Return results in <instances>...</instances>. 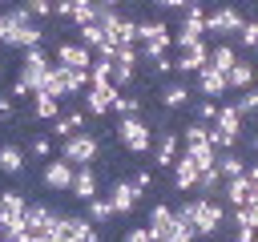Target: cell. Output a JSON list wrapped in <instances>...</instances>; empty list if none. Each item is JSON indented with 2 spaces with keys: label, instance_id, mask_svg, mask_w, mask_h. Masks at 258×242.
Here are the masks:
<instances>
[{
  "label": "cell",
  "instance_id": "1",
  "mask_svg": "<svg viewBox=\"0 0 258 242\" xmlns=\"http://www.w3.org/2000/svg\"><path fill=\"white\" fill-rule=\"evenodd\" d=\"M185 218H189V226H194V238H214L222 226H226V206L218 202V198H189L185 206Z\"/></svg>",
  "mask_w": 258,
  "mask_h": 242
},
{
  "label": "cell",
  "instance_id": "2",
  "mask_svg": "<svg viewBox=\"0 0 258 242\" xmlns=\"http://www.w3.org/2000/svg\"><path fill=\"white\" fill-rule=\"evenodd\" d=\"M97 153H101V141H97L89 129H77V133L60 137V153H56V157H64L69 165H93Z\"/></svg>",
  "mask_w": 258,
  "mask_h": 242
},
{
  "label": "cell",
  "instance_id": "3",
  "mask_svg": "<svg viewBox=\"0 0 258 242\" xmlns=\"http://www.w3.org/2000/svg\"><path fill=\"white\" fill-rule=\"evenodd\" d=\"M117 141H121L133 157H141V153H149L153 129L141 121V113H129V117H121V121H117Z\"/></svg>",
  "mask_w": 258,
  "mask_h": 242
},
{
  "label": "cell",
  "instance_id": "4",
  "mask_svg": "<svg viewBox=\"0 0 258 242\" xmlns=\"http://www.w3.org/2000/svg\"><path fill=\"white\" fill-rule=\"evenodd\" d=\"M56 226H60V214L52 206H24V234L44 238V242H60Z\"/></svg>",
  "mask_w": 258,
  "mask_h": 242
},
{
  "label": "cell",
  "instance_id": "5",
  "mask_svg": "<svg viewBox=\"0 0 258 242\" xmlns=\"http://www.w3.org/2000/svg\"><path fill=\"white\" fill-rule=\"evenodd\" d=\"M24 194L20 190H4L0 194V234H8L12 242L24 234Z\"/></svg>",
  "mask_w": 258,
  "mask_h": 242
},
{
  "label": "cell",
  "instance_id": "6",
  "mask_svg": "<svg viewBox=\"0 0 258 242\" xmlns=\"http://www.w3.org/2000/svg\"><path fill=\"white\" fill-rule=\"evenodd\" d=\"M48 69H52V60H48V52L44 48H24V56H20V73H16V81L28 89V93H36L40 85H44V77H48Z\"/></svg>",
  "mask_w": 258,
  "mask_h": 242
},
{
  "label": "cell",
  "instance_id": "7",
  "mask_svg": "<svg viewBox=\"0 0 258 242\" xmlns=\"http://www.w3.org/2000/svg\"><path fill=\"white\" fill-rule=\"evenodd\" d=\"M218 202H222L226 210H234V206H242V202H254V165H246L238 177H222Z\"/></svg>",
  "mask_w": 258,
  "mask_h": 242
},
{
  "label": "cell",
  "instance_id": "8",
  "mask_svg": "<svg viewBox=\"0 0 258 242\" xmlns=\"http://www.w3.org/2000/svg\"><path fill=\"white\" fill-rule=\"evenodd\" d=\"M246 16L234 8V4H218L214 12H206V36H218V40H234V32H238V24H242Z\"/></svg>",
  "mask_w": 258,
  "mask_h": 242
},
{
  "label": "cell",
  "instance_id": "9",
  "mask_svg": "<svg viewBox=\"0 0 258 242\" xmlns=\"http://www.w3.org/2000/svg\"><path fill=\"white\" fill-rule=\"evenodd\" d=\"M56 234H60V242H97V226L85 214H60Z\"/></svg>",
  "mask_w": 258,
  "mask_h": 242
},
{
  "label": "cell",
  "instance_id": "10",
  "mask_svg": "<svg viewBox=\"0 0 258 242\" xmlns=\"http://www.w3.org/2000/svg\"><path fill=\"white\" fill-rule=\"evenodd\" d=\"M24 24H32V12H28L24 4H8V8L0 12V44L12 48V40H16V32H20Z\"/></svg>",
  "mask_w": 258,
  "mask_h": 242
},
{
  "label": "cell",
  "instance_id": "11",
  "mask_svg": "<svg viewBox=\"0 0 258 242\" xmlns=\"http://www.w3.org/2000/svg\"><path fill=\"white\" fill-rule=\"evenodd\" d=\"M52 56H56L52 65H60V69H89L93 65V48H85L81 40H60Z\"/></svg>",
  "mask_w": 258,
  "mask_h": 242
},
{
  "label": "cell",
  "instance_id": "12",
  "mask_svg": "<svg viewBox=\"0 0 258 242\" xmlns=\"http://www.w3.org/2000/svg\"><path fill=\"white\" fill-rule=\"evenodd\" d=\"M73 169H77V165H69L64 157H44V169H40V182H44V190H60V194H69Z\"/></svg>",
  "mask_w": 258,
  "mask_h": 242
},
{
  "label": "cell",
  "instance_id": "13",
  "mask_svg": "<svg viewBox=\"0 0 258 242\" xmlns=\"http://www.w3.org/2000/svg\"><path fill=\"white\" fill-rule=\"evenodd\" d=\"M113 93H117V85H109V81H101V85H89V89L81 93V105H85V113H89V117H105V113H109V101H113Z\"/></svg>",
  "mask_w": 258,
  "mask_h": 242
},
{
  "label": "cell",
  "instance_id": "14",
  "mask_svg": "<svg viewBox=\"0 0 258 242\" xmlns=\"http://www.w3.org/2000/svg\"><path fill=\"white\" fill-rule=\"evenodd\" d=\"M177 149H181V137L177 133H169V129H161L153 141H149V153H153V165H161V169H169L173 165V157H177Z\"/></svg>",
  "mask_w": 258,
  "mask_h": 242
},
{
  "label": "cell",
  "instance_id": "15",
  "mask_svg": "<svg viewBox=\"0 0 258 242\" xmlns=\"http://www.w3.org/2000/svg\"><path fill=\"white\" fill-rule=\"evenodd\" d=\"M141 194H145V190H137L133 182H113V190H109L105 198H109L113 214H133V210H137V202H141Z\"/></svg>",
  "mask_w": 258,
  "mask_h": 242
},
{
  "label": "cell",
  "instance_id": "16",
  "mask_svg": "<svg viewBox=\"0 0 258 242\" xmlns=\"http://www.w3.org/2000/svg\"><path fill=\"white\" fill-rule=\"evenodd\" d=\"M202 65H210V44H206V40H198L194 48H181V52L173 56V73H185V77H194Z\"/></svg>",
  "mask_w": 258,
  "mask_h": 242
},
{
  "label": "cell",
  "instance_id": "17",
  "mask_svg": "<svg viewBox=\"0 0 258 242\" xmlns=\"http://www.w3.org/2000/svg\"><path fill=\"white\" fill-rule=\"evenodd\" d=\"M189 97H194V89L185 85V81H161V89H157V101H161V109H185L189 105Z\"/></svg>",
  "mask_w": 258,
  "mask_h": 242
},
{
  "label": "cell",
  "instance_id": "18",
  "mask_svg": "<svg viewBox=\"0 0 258 242\" xmlns=\"http://www.w3.org/2000/svg\"><path fill=\"white\" fill-rule=\"evenodd\" d=\"M69 194H73L77 202H89V198L97 194V169H93V165H77V169H73V182H69Z\"/></svg>",
  "mask_w": 258,
  "mask_h": 242
},
{
  "label": "cell",
  "instance_id": "19",
  "mask_svg": "<svg viewBox=\"0 0 258 242\" xmlns=\"http://www.w3.org/2000/svg\"><path fill=\"white\" fill-rule=\"evenodd\" d=\"M194 77H198V97H210V101H214V97L226 93V77H222L214 65H202Z\"/></svg>",
  "mask_w": 258,
  "mask_h": 242
},
{
  "label": "cell",
  "instance_id": "20",
  "mask_svg": "<svg viewBox=\"0 0 258 242\" xmlns=\"http://www.w3.org/2000/svg\"><path fill=\"white\" fill-rule=\"evenodd\" d=\"M246 165H250V157H242L238 149H218V153H214V169H218L222 177H238Z\"/></svg>",
  "mask_w": 258,
  "mask_h": 242
},
{
  "label": "cell",
  "instance_id": "21",
  "mask_svg": "<svg viewBox=\"0 0 258 242\" xmlns=\"http://www.w3.org/2000/svg\"><path fill=\"white\" fill-rule=\"evenodd\" d=\"M169 169H173V190H181V194H185V190H194V182H198V165H194L181 149H177V157H173V165H169Z\"/></svg>",
  "mask_w": 258,
  "mask_h": 242
},
{
  "label": "cell",
  "instance_id": "22",
  "mask_svg": "<svg viewBox=\"0 0 258 242\" xmlns=\"http://www.w3.org/2000/svg\"><path fill=\"white\" fill-rule=\"evenodd\" d=\"M222 77H226V93H230V89L238 93V89H250V81H254V69H250V60H246V56H238V60H234V65H230Z\"/></svg>",
  "mask_w": 258,
  "mask_h": 242
},
{
  "label": "cell",
  "instance_id": "23",
  "mask_svg": "<svg viewBox=\"0 0 258 242\" xmlns=\"http://www.w3.org/2000/svg\"><path fill=\"white\" fill-rule=\"evenodd\" d=\"M161 242H194V226H189V218H185V210H181V206L173 210V222L165 226Z\"/></svg>",
  "mask_w": 258,
  "mask_h": 242
},
{
  "label": "cell",
  "instance_id": "24",
  "mask_svg": "<svg viewBox=\"0 0 258 242\" xmlns=\"http://www.w3.org/2000/svg\"><path fill=\"white\" fill-rule=\"evenodd\" d=\"M20 169H24V149H20V145H12V141H4V145H0V173L16 177Z\"/></svg>",
  "mask_w": 258,
  "mask_h": 242
},
{
  "label": "cell",
  "instance_id": "25",
  "mask_svg": "<svg viewBox=\"0 0 258 242\" xmlns=\"http://www.w3.org/2000/svg\"><path fill=\"white\" fill-rule=\"evenodd\" d=\"M141 40H173V28L165 20H137V44Z\"/></svg>",
  "mask_w": 258,
  "mask_h": 242
},
{
  "label": "cell",
  "instance_id": "26",
  "mask_svg": "<svg viewBox=\"0 0 258 242\" xmlns=\"http://www.w3.org/2000/svg\"><path fill=\"white\" fill-rule=\"evenodd\" d=\"M60 85H64V97H81L89 89V69H60Z\"/></svg>",
  "mask_w": 258,
  "mask_h": 242
},
{
  "label": "cell",
  "instance_id": "27",
  "mask_svg": "<svg viewBox=\"0 0 258 242\" xmlns=\"http://www.w3.org/2000/svg\"><path fill=\"white\" fill-rule=\"evenodd\" d=\"M169 222H173V210H169L165 202H157V206L149 210V222H145V226H149V234H153V242H161V234H165V226H169Z\"/></svg>",
  "mask_w": 258,
  "mask_h": 242
},
{
  "label": "cell",
  "instance_id": "28",
  "mask_svg": "<svg viewBox=\"0 0 258 242\" xmlns=\"http://www.w3.org/2000/svg\"><path fill=\"white\" fill-rule=\"evenodd\" d=\"M234 60H238V48H234L230 40H218V44L210 48V65H214L218 73H226V69L234 65Z\"/></svg>",
  "mask_w": 258,
  "mask_h": 242
},
{
  "label": "cell",
  "instance_id": "29",
  "mask_svg": "<svg viewBox=\"0 0 258 242\" xmlns=\"http://www.w3.org/2000/svg\"><path fill=\"white\" fill-rule=\"evenodd\" d=\"M60 113V101L56 97H48V93H32V117L36 121H52Z\"/></svg>",
  "mask_w": 258,
  "mask_h": 242
},
{
  "label": "cell",
  "instance_id": "30",
  "mask_svg": "<svg viewBox=\"0 0 258 242\" xmlns=\"http://www.w3.org/2000/svg\"><path fill=\"white\" fill-rule=\"evenodd\" d=\"M40 40H44V28H40V24L32 20V24H24V28L16 32L12 48H20V52H24V48H40Z\"/></svg>",
  "mask_w": 258,
  "mask_h": 242
},
{
  "label": "cell",
  "instance_id": "31",
  "mask_svg": "<svg viewBox=\"0 0 258 242\" xmlns=\"http://www.w3.org/2000/svg\"><path fill=\"white\" fill-rule=\"evenodd\" d=\"M109 109H113V113H121V117L141 113V97H129L125 89H117V93H113V101H109Z\"/></svg>",
  "mask_w": 258,
  "mask_h": 242
},
{
  "label": "cell",
  "instance_id": "32",
  "mask_svg": "<svg viewBox=\"0 0 258 242\" xmlns=\"http://www.w3.org/2000/svg\"><path fill=\"white\" fill-rule=\"evenodd\" d=\"M85 206H89V214H85L89 222H109V218H117V214H113V206H109V198H97V194H93Z\"/></svg>",
  "mask_w": 258,
  "mask_h": 242
},
{
  "label": "cell",
  "instance_id": "33",
  "mask_svg": "<svg viewBox=\"0 0 258 242\" xmlns=\"http://www.w3.org/2000/svg\"><path fill=\"white\" fill-rule=\"evenodd\" d=\"M77 32H81L77 40H81L85 48H101V44H105V32H101V24H97V20H89V24H81Z\"/></svg>",
  "mask_w": 258,
  "mask_h": 242
},
{
  "label": "cell",
  "instance_id": "34",
  "mask_svg": "<svg viewBox=\"0 0 258 242\" xmlns=\"http://www.w3.org/2000/svg\"><path fill=\"white\" fill-rule=\"evenodd\" d=\"M189 113H194V121L210 125V121H214V113H218V101H210V97H198V101L189 105Z\"/></svg>",
  "mask_w": 258,
  "mask_h": 242
},
{
  "label": "cell",
  "instance_id": "35",
  "mask_svg": "<svg viewBox=\"0 0 258 242\" xmlns=\"http://www.w3.org/2000/svg\"><path fill=\"white\" fill-rule=\"evenodd\" d=\"M234 109H238V117H242V121H250V117H254V89H238Z\"/></svg>",
  "mask_w": 258,
  "mask_h": 242
},
{
  "label": "cell",
  "instance_id": "36",
  "mask_svg": "<svg viewBox=\"0 0 258 242\" xmlns=\"http://www.w3.org/2000/svg\"><path fill=\"white\" fill-rule=\"evenodd\" d=\"M234 36H238V44H242V48H254V40H258V28H254V20H242Z\"/></svg>",
  "mask_w": 258,
  "mask_h": 242
},
{
  "label": "cell",
  "instance_id": "37",
  "mask_svg": "<svg viewBox=\"0 0 258 242\" xmlns=\"http://www.w3.org/2000/svg\"><path fill=\"white\" fill-rule=\"evenodd\" d=\"M28 153H32V157H40V161H44V157H52V137H44V133H40V137H32V141H28Z\"/></svg>",
  "mask_w": 258,
  "mask_h": 242
},
{
  "label": "cell",
  "instance_id": "38",
  "mask_svg": "<svg viewBox=\"0 0 258 242\" xmlns=\"http://www.w3.org/2000/svg\"><path fill=\"white\" fill-rule=\"evenodd\" d=\"M24 8L32 12V20H40V16H52V0H24Z\"/></svg>",
  "mask_w": 258,
  "mask_h": 242
},
{
  "label": "cell",
  "instance_id": "39",
  "mask_svg": "<svg viewBox=\"0 0 258 242\" xmlns=\"http://www.w3.org/2000/svg\"><path fill=\"white\" fill-rule=\"evenodd\" d=\"M121 242H153V234H149V226H133V230H125Z\"/></svg>",
  "mask_w": 258,
  "mask_h": 242
},
{
  "label": "cell",
  "instance_id": "40",
  "mask_svg": "<svg viewBox=\"0 0 258 242\" xmlns=\"http://www.w3.org/2000/svg\"><path fill=\"white\" fill-rule=\"evenodd\" d=\"M149 65H153V73H157V77H169V73H173V56H169V52H165V56H157V60H149Z\"/></svg>",
  "mask_w": 258,
  "mask_h": 242
},
{
  "label": "cell",
  "instance_id": "41",
  "mask_svg": "<svg viewBox=\"0 0 258 242\" xmlns=\"http://www.w3.org/2000/svg\"><path fill=\"white\" fill-rule=\"evenodd\" d=\"M12 113H16V101H12L8 93H0V121H8Z\"/></svg>",
  "mask_w": 258,
  "mask_h": 242
},
{
  "label": "cell",
  "instance_id": "42",
  "mask_svg": "<svg viewBox=\"0 0 258 242\" xmlns=\"http://www.w3.org/2000/svg\"><path fill=\"white\" fill-rule=\"evenodd\" d=\"M149 182H153L149 169H137V173H133V186H137V190H149Z\"/></svg>",
  "mask_w": 258,
  "mask_h": 242
},
{
  "label": "cell",
  "instance_id": "43",
  "mask_svg": "<svg viewBox=\"0 0 258 242\" xmlns=\"http://www.w3.org/2000/svg\"><path fill=\"white\" fill-rule=\"evenodd\" d=\"M234 242H254V226H234Z\"/></svg>",
  "mask_w": 258,
  "mask_h": 242
},
{
  "label": "cell",
  "instance_id": "44",
  "mask_svg": "<svg viewBox=\"0 0 258 242\" xmlns=\"http://www.w3.org/2000/svg\"><path fill=\"white\" fill-rule=\"evenodd\" d=\"M157 12H177V0H153Z\"/></svg>",
  "mask_w": 258,
  "mask_h": 242
},
{
  "label": "cell",
  "instance_id": "45",
  "mask_svg": "<svg viewBox=\"0 0 258 242\" xmlns=\"http://www.w3.org/2000/svg\"><path fill=\"white\" fill-rule=\"evenodd\" d=\"M93 4H97V8H117L121 0H93Z\"/></svg>",
  "mask_w": 258,
  "mask_h": 242
},
{
  "label": "cell",
  "instance_id": "46",
  "mask_svg": "<svg viewBox=\"0 0 258 242\" xmlns=\"http://www.w3.org/2000/svg\"><path fill=\"white\" fill-rule=\"evenodd\" d=\"M185 4H202V0H177V12H181V8H185Z\"/></svg>",
  "mask_w": 258,
  "mask_h": 242
},
{
  "label": "cell",
  "instance_id": "47",
  "mask_svg": "<svg viewBox=\"0 0 258 242\" xmlns=\"http://www.w3.org/2000/svg\"><path fill=\"white\" fill-rule=\"evenodd\" d=\"M0 242H12V238H8V234H0Z\"/></svg>",
  "mask_w": 258,
  "mask_h": 242
},
{
  "label": "cell",
  "instance_id": "48",
  "mask_svg": "<svg viewBox=\"0 0 258 242\" xmlns=\"http://www.w3.org/2000/svg\"><path fill=\"white\" fill-rule=\"evenodd\" d=\"M0 4H8V0H0Z\"/></svg>",
  "mask_w": 258,
  "mask_h": 242
}]
</instances>
